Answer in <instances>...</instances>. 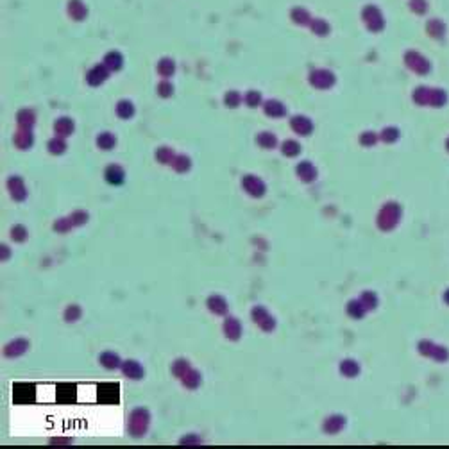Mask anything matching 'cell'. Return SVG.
<instances>
[{"label":"cell","instance_id":"1","mask_svg":"<svg viewBox=\"0 0 449 449\" xmlns=\"http://www.w3.org/2000/svg\"><path fill=\"white\" fill-rule=\"evenodd\" d=\"M415 100L419 104H429V106L440 107L447 102V93L440 88H419L415 91Z\"/></svg>","mask_w":449,"mask_h":449},{"label":"cell","instance_id":"2","mask_svg":"<svg viewBox=\"0 0 449 449\" xmlns=\"http://www.w3.org/2000/svg\"><path fill=\"white\" fill-rule=\"evenodd\" d=\"M149 421H151V417H149V412L143 408H138L131 413V419H129V429H131V435L135 437H142L143 433L147 431L149 428Z\"/></svg>","mask_w":449,"mask_h":449},{"label":"cell","instance_id":"3","mask_svg":"<svg viewBox=\"0 0 449 449\" xmlns=\"http://www.w3.org/2000/svg\"><path fill=\"white\" fill-rule=\"evenodd\" d=\"M253 318L260 324V327H263L265 331H272V327L276 326V320L270 317V313L265 310V308L258 306L253 310Z\"/></svg>","mask_w":449,"mask_h":449},{"label":"cell","instance_id":"4","mask_svg":"<svg viewBox=\"0 0 449 449\" xmlns=\"http://www.w3.org/2000/svg\"><path fill=\"white\" fill-rule=\"evenodd\" d=\"M98 399L104 401V403H117V399H119V388H117V385L113 383L100 385V388H98Z\"/></svg>","mask_w":449,"mask_h":449},{"label":"cell","instance_id":"5","mask_svg":"<svg viewBox=\"0 0 449 449\" xmlns=\"http://www.w3.org/2000/svg\"><path fill=\"white\" fill-rule=\"evenodd\" d=\"M408 63H410V66H412L413 70H415L417 74H428L429 72V63L426 61L424 57L422 56H419V54H408Z\"/></svg>","mask_w":449,"mask_h":449},{"label":"cell","instance_id":"6","mask_svg":"<svg viewBox=\"0 0 449 449\" xmlns=\"http://www.w3.org/2000/svg\"><path fill=\"white\" fill-rule=\"evenodd\" d=\"M122 372L127 376V378H135V380H140L143 376V369L138 362L135 360H129V362H124L122 364Z\"/></svg>","mask_w":449,"mask_h":449},{"label":"cell","instance_id":"7","mask_svg":"<svg viewBox=\"0 0 449 449\" xmlns=\"http://www.w3.org/2000/svg\"><path fill=\"white\" fill-rule=\"evenodd\" d=\"M224 333L228 339L231 340H238L240 339V333H242V327H240V322H238L237 318L233 317H229L228 320L224 322Z\"/></svg>","mask_w":449,"mask_h":449},{"label":"cell","instance_id":"8","mask_svg":"<svg viewBox=\"0 0 449 449\" xmlns=\"http://www.w3.org/2000/svg\"><path fill=\"white\" fill-rule=\"evenodd\" d=\"M208 308L216 315H222L228 311V304H226L224 297H220V295H211L208 299Z\"/></svg>","mask_w":449,"mask_h":449},{"label":"cell","instance_id":"9","mask_svg":"<svg viewBox=\"0 0 449 449\" xmlns=\"http://www.w3.org/2000/svg\"><path fill=\"white\" fill-rule=\"evenodd\" d=\"M25 349H27V340L20 339V340H13V342L4 349V353L8 356H18V355H22V353H25Z\"/></svg>","mask_w":449,"mask_h":449},{"label":"cell","instance_id":"10","mask_svg":"<svg viewBox=\"0 0 449 449\" xmlns=\"http://www.w3.org/2000/svg\"><path fill=\"white\" fill-rule=\"evenodd\" d=\"M428 31L431 36H435L437 40H440V38H444L445 34V25L442 20H438V18H435V20H431L428 24Z\"/></svg>","mask_w":449,"mask_h":449},{"label":"cell","instance_id":"11","mask_svg":"<svg viewBox=\"0 0 449 449\" xmlns=\"http://www.w3.org/2000/svg\"><path fill=\"white\" fill-rule=\"evenodd\" d=\"M100 364L107 369L120 367V358L115 355V353H102V355H100Z\"/></svg>","mask_w":449,"mask_h":449},{"label":"cell","instance_id":"12","mask_svg":"<svg viewBox=\"0 0 449 449\" xmlns=\"http://www.w3.org/2000/svg\"><path fill=\"white\" fill-rule=\"evenodd\" d=\"M181 380H183V383L186 385L188 388H197V385L200 383V376L197 374V371L190 369V371H188L186 374L181 378Z\"/></svg>","mask_w":449,"mask_h":449},{"label":"cell","instance_id":"13","mask_svg":"<svg viewBox=\"0 0 449 449\" xmlns=\"http://www.w3.org/2000/svg\"><path fill=\"white\" fill-rule=\"evenodd\" d=\"M340 371L344 372V376H356L360 371V367L356 362H353V360H346V362L340 365Z\"/></svg>","mask_w":449,"mask_h":449},{"label":"cell","instance_id":"14","mask_svg":"<svg viewBox=\"0 0 449 449\" xmlns=\"http://www.w3.org/2000/svg\"><path fill=\"white\" fill-rule=\"evenodd\" d=\"M27 387H29V385H17V388H15V392H20L22 394L20 401H18V403H29V401L33 399V396H31V394L27 396Z\"/></svg>","mask_w":449,"mask_h":449},{"label":"cell","instance_id":"15","mask_svg":"<svg viewBox=\"0 0 449 449\" xmlns=\"http://www.w3.org/2000/svg\"><path fill=\"white\" fill-rule=\"evenodd\" d=\"M25 237H27V233H25V229L22 228V226L20 228L17 226V228L13 229V238H15V240H25Z\"/></svg>","mask_w":449,"mask_h":449},{"label":"cell","instance_id":"16","mask_svg":"<svg viewBox=\"0 0 449 449\" xmlns=\"http://www.w3.org/2000/svg\"><path fill=\"white\" fill-rule=\"evenodd\" d=\"M445 147H447V151H449V140H447V145H445Z\"/></svg>","mask_w":449,"mask_h":449}]
</instances>
